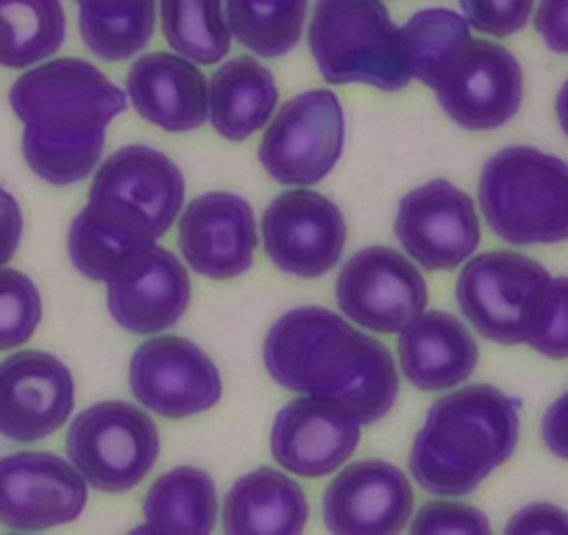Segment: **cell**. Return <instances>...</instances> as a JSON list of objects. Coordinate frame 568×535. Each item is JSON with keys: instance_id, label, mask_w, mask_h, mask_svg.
I'll list each match as a JSON object with an SVG mask.
<instances>
[{"instance_id": "obj_26", "label": "cell", "mask_w": 568, "mask_h": 535, "mask_svg": "<svg viewBox=\"0 0 568 535\" xmlns=\"http://www.w3.org/2000/svg\"><path fill=\"white\" fill-rule=\"evenodd\" d=\"M62 0H0V64L31 68L64 46Z\"/></svg>"}, {"instance_id": "obj_21", "label": "cell", "mask_w": 568, "mask_h": 535, "mask_svg": "<svg viewBox=\"0 0 568 535\" xmlns=\"http://www.w3.org/2000/svg\"><path fill=\"white\" fill-rule=\"evenodd\" d=\"M125 90L136 114L165 131H195L210 118V84L204 73L176 53L136 59Z\"/></svg>"}, {"instance_id": "obj_31", "label": "cell", "mask_w": 568, "mask_h": 535, "mask_svg": "<svg viewBox=\"0 0 568 535\" xmlns=\"http://www.w3.org/2000/svg\"><path fill=\"white\" fill-rule=\"evenodd\" d=\"M524 343L551 360H568V276L549 280L529 307Z\"/></svg>"}, {"instance_id": "obj_38", "label": "cell", "mask_w": 568, "mask_h": 535, "mask_svg": "<svg viewBox=\"0 0 568 535\" xmlns=\"http://www.w3.org/2000/svg\"><path fill=\"white\" fill-rule=\"evenodd\" d=\"M540 435H544V444L551 455L568 461V391L546 407Z\"/></svg>"}, {"instance_id": "obj_10", "label": "cell", "mask_w": 568, "mask_h": 535, "mask_svg": "<svg viewBox=\"0 0 568 535\" xmlns=\"http://www.w3.org/2000/svg\"><path fill=\"white\" fill-rule=\"evenodd\" d=\"M337 307L376 335H398L418 319L429 291L413 260L387 245L357 251L337 276Z\"/></svg>"}, {"instance_id": "obj_16", "label": "cell", "mask_w": 568, "mask_h": 535, "mask_svg": "<svg viewBox=\"0 0 568 535\" xmlns=\"http://www.w3.org/2000/svg\"><path fill=\"white\" fill-rule=\"evenodd\" d=\"M87 507V480L51 452H18L0 461V524L48 529L70 524Z\"/></svg>"}, {"instance_id": "obj_28", "label": "cell", "mask_w": 568, "mask_h": 535, "mask_svg": "<svg viewBox=\"0 0 568 535\" xmlns=\"http://www.w3.org/2000/svg\"><path fill=\"white\" fill-rule=\"evenodd\" d=\"M240 46L262 59H278L298 46L307 23V0H223Z\"/></svg>"}, {"instance_id": "obj_7", "label": "cell", "mask_w": 568, "mask_h": 535, "mask_svg": "<svg viewBox=\"0 0 568 535\" xmlns=\"http://www.w3.org/2000/svg\"><path fill=\"white\" fill-rule=\"evenodd\" d=\"M160 430L129 402H98L73 418L68 457L92 488L123 494L149 477L160 461Z\"/></svg>"}, {"instance_id": "obj_27", "label": "cell", "mask_w": 568, "mask_h": 535, "mask_svg": "<svg viewBox=\"0 0 568 535\" xmlns=\"http://www.w3.org/2000/svg\"><path fill=\"white\" fill-rule=\"evenodd\" d=\"M402 42L413 79L435 90L471 42V26L452 9H420L404 23Z\"/></svg>"}, {"instance_id": "obj_33", "label": "cell", "mask_w": 568, "mask_h": 535, "mask_svg": "<svg viewBox=\"0 0 568 535\" xmlns=\"http://www.w3.org/2000/svg\"><path fill=\"white\" fill-rule=\"evenodd\" d=\"M415 535H488L490 522L483 511L463 502H429L409 522Z\"/></svg>"}, {"instance_id": "obj_12", "label": "cell", "mask_w": 568, "mask_h": 535, "mask_svg": "<svg viewBox=\"0 0 568 535\" xmlns=\"http://www.w3.org/2000/svg\"><path fill=\"white\" fill-rule=\"evenodd\" d=\"M346 218L341 206L315 190H291L267 204L262 245L282 274L318 280L341 262L346 249Z\"/></svg>"}, {"instance_id": "obj_3", "label": "cell", "mask_w": 568, "mask_h": 535, "mask_svg": "<svg viewBox=\"0 0 568 535\" xmlns=\"http://www.w3.org/2000/svg\"><path fill=\"white\" fill-rule=\"evenodd\" d=\"M521 405L494 385H466L440 396L409 452V474L433 496H468L513 457Z\"/></svg>"}, {"instance_id": "obj_2", "label": "cell", "mask_w": 568, "mask_h": 535, "mask_svg": "<svg viewBox=\"0 0 568 535\" xmlns=\"http://www.w3.org/2000/svg\"><path fill=\"white\" fill-rule=\"evenodd\" d=\"M9 103L23 120V157L48 184L68 188L90 176L103 157L106 125L129 103L95 64L53 59L20 75Z\"/></svg>"}, {"instance_id": "obj_1", "label": "cell", "mask_w": 568, "mask_h": 535, "mask_svg": "<svg viewBox=\"0 0 568 535\" xmlns=\"http://www.w3.org/2000/svg\"><path fill=\"white\" fill-rule=\"evenodd\" d=\"M262 363L278 387L329 402L363 427L382 422L398 398L396 360L385 343L324 307L278 315Z\"/></svg>"}, {"instance_id": "obj_25", "label": "cell", "mask_w": 568, "mask_h": 535, "mask_svg": "<svg viewBox=\"0 0 568 535\" xmlns=\"http://www.w3.org/2000/svg\"><path fill=\"white\" fill-rule=\"evenodd\" d=\"M145 529L154 533H212L217 518L215 480L195 466L165 472L142 502Z\"/></svg>"}, {"instance_id": "obj_11", "label": "cell", "mask_w": 568, "mask_h": 535, "mask_svg": "<svg viewBox=\"0 0 568 535\" xmlns=\"http://www.w3.org/2000/svg\"><path fill=\"white\" fill-rule=\"evenodd\" d=\"M129 385L145 411L190 418L212 411L223 396L215 360L187 337L160 335L142 343L129 365Z\"/></svg>"}, {"instance_id": "obj_9", "label": "cell", "mask_w": 568, "mask_h": 535, "mask_svg": "<svg viewBox=\"0 0 568 535\" xmlns=\"http://www.w3.org/2000/svg\"><path fill=\"white\" fill-rule=\"evenodd\" d=\"M549 271L516 251H488L468 262L457 276L455 296L468 324L501 346L524 343L529 307Z\"/></svg>"}, {"instance_id": "obj_15", "label": "cell", "mask_w": 568, "mask_h": 535, "mask_svg": "<svg viewBox=\"0 0 568 535\" xmlns=\"http://www.w3.org/2000/svg\"><path fill=\"white\" fill-rule=\"evenodd\" d=\"M109 313L134 335H160L184 319L193 299L187 268L176 254L149 243L106 280Z\"/></svg>"}, {"instance_id": "obj_14", "label": "cell", "mask_w": 568, "mask_h": 535, "mask_svg": "<svg viewBox=\"0 0 568 535\" xmlns=\"http://www.w3.org/2000/svg\"><path fill=\"white\" fill-rule=\"evenodd\" d=\"M435 95L463 129H499L516 118L524 103L521 62L505 46L471 40L435 87Z\"/></svg>"}, {"instance_id": "obj_40", "label": "cell", "mask_w": 568, "mask_h": 535, "mask_svg": "<svg viewBox=\"0 0 568 535\" xmlns=\"http://www.w3.org/2000/svg\"><path fill=\"white\" fill-rule=\"evenodd\" d=\"M79 9H114V7H129V3H136V0H75Z\"/></svg>"}, {"instance_id": "obj_6", "label": "cell", "mask_w": 568, "mask_h": 535, "mask_svg": "<svg viewBox=\"0 0 568 535\" xmlns=\"http://www.w3.org/2000/svg\"><path fill=\"white\" fill-rule=\"evenodd\" d=\"M182 204L184 176L176 162L151 145H125L98 168L84 212L142 249L171 229Z\"/></svg>"}, {"instance_id": "obj_34", "label": "cell", "mask_w": 568, "mask_h": 535, "mask_svg": "<svg viewBox=\"0 0 568 535\" xmlns=\"http://www.w3.org/2000/svg\"><path fill=\"white\" fill-rule=\"evenodd\" d=\"M468 26L488 37H513L529 23L535 0H457Z\"/></svg>"}, {"instance_id": "obj_8", "label": "cell", "mask_w": 568, "mask_h": 535, "mask_svg": "<svg viewBox=\"0 0 568 535\" xmlns=\"http://www.w3.org/2000/svg\"><path fill=\"white\" fill-rule=\"evenodd\" d=\"M346 112L332 90H307L284 103L260 143V165L278 184L310 188L337 168Z\"/></svg>"}, {"instance_id": "obj_30", "label": "cell", "mask_w": 568, "mask_h": 535, "mask_svg": "<svg viewBox=\"0 0 568 535\" xmlns=\"http://www.w3.org/2000/svg\"><path fill=\"white\" fill-rule=\"evenodd\" d=\"M156 29V0H136L114 9H79L84 46L106 62H123L149 46Z\"/></svg>"}, {"instance_id": "obj_5", "label": "cell", "mask_w": 568, "mask_h": 535, "mask_svg": "<svg viewBox=\"0 0 568 535\" xmlns=\"http://www.w3.org/2000/svg\"><path fill=\"white\" fill-rule=\"evenodd\" d=\"M310 51L329 84L398 92L413 79L402 31L382 0H315Z\"/></svg>"}, {"instance_id": "obj_17", "label": "cell", "mask_w": 568, "mask_h": 535, "mask_svg": "<svg viewBox=\"0 0 568 535\" xmlns=\"http://www.w3.org/2000/svg\"><path fill=\"white\" fill-rule=\"evenodd\" d=\"M75 405V380L48 352H18L0 363V435L37 444L57 433Z\"/></svg>"}, {"instance_id": "obj_37", "label": "cell", "mask_w": 568, "mask_h": 535, "mask_svg": "<svg viewBox=\"0 0 568 535\" xmlns=\"http://www.w3.org/2000/svg\"><path fill=\"white\" fill-rule=\"evenodd\" d=\"M23 240V210L9 190L0 188V268L7 265Z\"/></svg>"}, {"instance_id": "obj_18", "label": "cell", "mask_w": 568, "mask_h": 535, "mask_svg": "<svg viewBox=\"0 0 568 535\" xmlns=\"http://www.w3.org/2000/svg\"><path fill=\"white\" fill-rule=\"evenodd\" d=\"M256 218L248 201L234 193H204L190 201L179 221L184 262L206 280H234L254 265Z\"/></svg>"}, {"instance_id": "obj_4", "label": "cell", "mask_w": 568, "mask_h": 535, "mask_svg": "<svg viewBox=\"0 0 568 535\" xmlns=\"http://www.w3.org/2000/svg\"><path fill=\"white\" fill-rule=\"evenodd\" d=\"M479 206L490 232L510 245L568 240V162L532 145L490 157L479 176Z\"/></svg>"}, {"instance_id": "obj_13", "label": "cell", "mask_w": 568, "mask_h": 535, "mask_svg": "<svg viewBox=\"0 0 568 535\" xmlns=\"http://www.w3.org/2000/svg\"><path fill=\"white\" fill-rule=\"evenodd\" d=\"M398 243L426 271H455L479 245V218L471 195L446 179H433L398 201Z\"/></svg>"}, {"instance_id": "obj_29", "label": "cell", "mask_w": 568, "mask_h": 535, "mask_svg": "<svg viewBox=\"0 0 568 535\" xmlns=\"http://www.w3.org/2000/svg\"><path fill=\"white\" fill-rule=\"evenodd\" d=\"M162 31L179 57L195 64H217L232 48L223 0H160Z\"/></svg>"}, {"instance_id": "obj_20", "label": "cell", "mask_w": 568, "mask_h": 535, "mask_svg": "<svg viewBox=\"0 0 568 535\" xmlns=\"http://www.w3.org/2000/svg\"><path fill=\"white\" fill-rule=\"evenodd\" d=\"M363 424L341 407L302 396L276 413L271 427L273 461L284 472L318 480L352 461Z\"/></svg>"}, {"instance_id": "obj_36", "label": "cell", "mask_w": 568, "mask_h": 535, "mask_svg": "<svg viewBox=\"0 0 568 535\" xmlns=\"http://www.w3.org/2000/svg\"><path fill=\"white\" fill-rule=\"evenodd\" d=\"M535 31L549 51L568 57V0H538Z\"/></svg>"}, {"instance_id": "obj_23", "label": "cell", "mask_w": 568, "mask_h": 535, "mask_svg": "<svg viewBox=\"0 0 568 535\" xmlns=\"http://www.w3.org/2000/svg\"><path fill=\"white\" fill-rule=\"evenodd\" d=\"M310 502L302 485L278 468L243 474L223 502L229 535H293L307 527Z\"/></svg>"}, {"instance_id": "obj_24", "label": "cell", "mask_w": 568, "mask_h": 535, "mask_svg": "<svg viewBox=\"0 0 568 535\" xmlns=\"http://www.w3.org/2000/svg\"><path fill=\"white\" fill-rule=\"evenodd\" d=\"M278 103L276 79L254 57L217 64L210 79V123L221 138L243 143L273 118Z\"/></svg>"}, {"instance_id": "obj_19", "label": "cell", "mask_w": 568, "mask_h": 535, "mask_svg": "<svg viewBox=\"0 0 568 535\" xmlns=\"http://www.w3.org/2000/svg\"><path fill=\"white\" fill-rule=\"evenodd\" d=\"M324 524L335 535H393L407 527L415 496L407 474L387 461H357L324 491Z\"/></svg>"}, {"instance_id": "obj_35", "label": "cell", "mask_w": 568, "mask_h": 535, "mask_svg": "<svg viewBox=\"0 0 568 535\" xmlns=\"http://www.w3.org/2000/svg\"><path fill=\"white\" fill-rule=\"evenodd\" d=\"M505 529L510 535H568V513L549 502H535L521 507Z\"/></svg>"}, {"instance_id": "obj_39", "label": "cell", "mask_w": 568, "mask_h": 535, "mask_svg": "<svg viewBox=\"0 0 568 535\" xmlns=\"http://www.w3.org/2000/svg\"><path fill=\"white\" fill-rule=\"evenodd\" d=\"M555 112H557V123H560L562 134H566V138H568V81L560 87V92H557Z\"/></svg>"}, {"instance_id": "obj_22", "label": "cell", "mask_w": 568, "mask_h": 535, "mask_svg": "<svg viewBox=\"0 0 568 535\" xmlns=\"http://www.w3.org/2000/svg\"><path fill=\"white\" fill-rule=\"evenodd\" d=\"M398 363L418 391H449L474 374L479 346L457 315L424 310L398 332Z\"/></svg>"}, {"instance_id": "obj_32", "label": "cell", "mask_w": 568, "mask_h": 535, "mask_svg": "<svg viewBox=\"0 0 568 535\" xmlns=\"http://www.w3.org/2000/svg\"><path fill=\"white\" fill-rule=\"evenodd\" d=\"M42 321V296L34 282L12 268H0V352L29 341Z\"/></svg>"}]
</instances>
